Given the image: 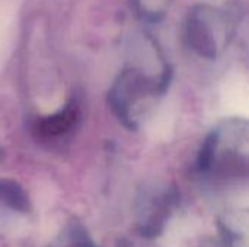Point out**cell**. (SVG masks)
Returning <instances> with one entry per match:
<instances>
[{"label": "cell", "instance_id": "6da1fadb", "mask_svg": "<svg viewBox=\"0 0 249 247\" xmlns=\"http://www.w3.org/2000/svg\"><path fill=\"white\" fill-rule=\"evenodd\" d=\"M171 79L172 70L168 64L158 77L136 67L123 70L108 92V105L112 114L128 130H137L144 108L152 99L168 90Z\"/></svg>", "mask_w": 249, "mask_h": 247}, {"label": "cell", "instance_id": "7a4b0ae2", "mask_svg": "<svg viewBox=\"0 0 249 247\" xmlns=\"http://www.w3.org/2000/svg\"><path fill=\"white\" fill-rule=\"evenodd\" d=\"M226 15L209 4L193 7L187 17L185 38L190 48L203 58L216 60L228 45Z\"/></svg>", "mask_w": 249, "mask_h": 247}, {"label": "cell", "instance_id": "3957f363", "mask_svg": "<svg viewBox=\"0 0 249 247\" xmlns=\"http://www.w3.org/2000/svg\"><path fill=\"white\" fill-rule=\"evenodd\" d=\"M79 105L74 99H70L61 109L57 112L39 118L35 125L34 131L41 138H55L66 132H69L76 121L79 119Z\"/></svg>", "mask_w": 249, "mask_h": 247}, {"label": "cell", "instance_id": "277c9868", "mask_svg": "<svg viewBox=\"0 0 249 247\" xmlns=\"http://www.w3.org/2000/svg\"><path fill=\"white\" fill-rule=\"evenodd\" d=\"M172 0H131L134 13L147 23L160 22L169 12Z\"/></svg>", "mask_w": 249, "mask_h": 247}, {"label": "cell", "instance_id": "5b68a950", "mask_svg": "<svg viewBox=\"0 0 249 247\" xmlns=\"http://www.w3.org/2000/svg\"><path fill=\"white\" fill-rule=\"evenodd\" d=\"M0 201L19 211H26L29 207L25 191L16 182L9 179H0Z\"/></svg>", "mask_w": 249, "mask_h": 247}]
</instances>
